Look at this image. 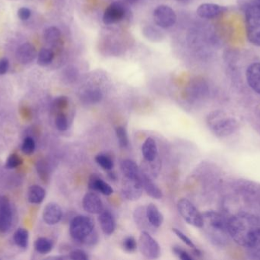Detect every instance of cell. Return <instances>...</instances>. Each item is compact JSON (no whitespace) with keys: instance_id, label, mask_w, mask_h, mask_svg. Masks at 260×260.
Masks as SVG:
<instances>
[{"instance_id":"cell-1","label":"cell","mask_w":260,"mask_h":260,"mask_svg":"<svg viewBox=\"0 0 260 260\" xmlns=\"http://www.w3.org/2000/svg\"><path fill=\"white\" fill-rule=\"evenodd\" d=\"M228 233L232 240L247 247L253 236L260 227V222L251 214L240 213L228 218Z\"/></svg>"},{"instance_id":"cell-2","label":"cell","mask_w":260,"mask_h":260,"mask_svg":"<svg viewBox=\"0 0 260 260\" xmlns=\"http://www.w3.org/2000/svg\"><path fill=\"white\" fill-rule=\"evenodd\" d=\"M203 227L209 240L218 246L225 245L228 240V218L219 212L208 211L202 214Z\"/></svg>"},{"instance_id":"cell-3","label":"cell","mask_w":260,"mask_h":260,"mask_svg":"<svg viewBox=\"0 0 260 260\" xmlns=\"http://www.w3.org/2000/svg\"><path fill=\"white\" fill-rule=\"evenodd\" d=\"M208 127L218 137H227L237 132L240 123L223 111L216 110L209 114L206 119Z\"/></svg>"},{"instance_id":"cell-4","label":"cell","mask_w":260,"mask_h":260,"mask_svg":"<svg viewBox=\"0 0 260 260\" xmlns=\"http://www.w3.org/2000/svg\"><path fill=\"white\" fill-rule=\"evenodd\" d=\"M244 12L247 39L254 45L260 47V2L254 0Z\"/></svg>"},{"instance_id":"cell-5","label":"cell","mask_w":260,"mask_h":260,"mask_svg":"<svg viewBox=\"0 0 260 260\" xmlns=\"http://www.w3.org/2000/svg\"><path fill=\"white\" fill-rule=\"evenodd\" d=\"M95 231V221L86 215H78L70 222V236L75 241L85 244L88 237Z\"/></svg>"},{"instance_id":"cell-6","label":"cell","mask_w":260,"mask_h":260,"mask_svg":"<svg viewBox=\"0 0 260 260\" xmlns=\"http://www.w3.org/2000/svg\"><path fill=\"white\" fill-rule=\"evenodd\" d=\"M178 209L183 218L190 225L198 228L203 227V216L196 206L186 199H181L178 202Z\"/></svg>"},{"instance_id":"cell-7","label":"cell","mask_w":260,"mask_h":260,"mask_svg":"<svg viewBox=\"0 0 260 260\" xmlns=\"http://www.w3.org/2000/svg\"><path fill=\"white\" fill-rule=\"evenodd\" d=\"M139 250L148 259H157L161 255L159 244L148 232L142 231L139 240Z\"/></svg>"},{"instance_id":"cell-8","label":"cell","mask_w":260,"mask_h":260,"mask_svg":"<svg viewBox=\"0 0 260 260\" xmlns=\"http://www.w3.org/2000/svg\"><path fill=\"white\" fill-rule=\"evenodd\" d=\"M13 220V211L10 200L5 195H0V234L10 230Z\"/></svg>"},{"instance_id":"cell-9","label":"cell","mask_w":260,"mask_h":260,"mask_svg":"<svg viewBox=\"0 0 260 260\" xmlns=\"http://www.w3.org/2000/svg\"><path fill=\"white\" fill-rule=\"evenodd\" d=\"M154 20L162 29L171 28L177 22V15L172 8L168 5L157 6L154 11Z\"/></svg>"},{"instance_id":"cell-10","label":"cell","mask_w":260,"mask_h":260,"mask_svg":"<svg viewBox=\"0 0 260 260\" xmlns=\"http://www.w3.org/2000/svg\"><path fill=\"white\" fill-rule=\"evenodd\" d=\"M143 187L142 176L139 178L124 177L122 183V194L129 201H136L143 195Z\"/></svg>"},{"instance_id":"cell-11","label":"cell","mask_w":260,"mask_h":260,"mask_svg":"<svg viewBox=\"0 0 260 260\" xmlns=\"http://www.w3.org/2000/svg\"><path fill=\"white\" fill-rule=\"evenodd\" d=\"M125 8L119 2H113L108 5L103 15V22L105 25H113L123 20L125 17Z\"/></svg>"},{"instance_id":"cell-12","label":"cell","mask_w":260,"mask_h":260,"mask_svg":"<svg viewBox=\"0 0 260 260\" xmlns=\"http://www.w3.org/2000/svg\"><path fill=\"white\" fill-rule=\"evenodd\" d=\"M227 11V8L213 3H204L199 5L196 13L202 19H212L222 15Z\"/></svg>"},{"instance_id":"cell-13","label":"cell","mask_w":260,"mask_h":260,"mask_svg":"<svg viewBox=\"0 0 260 260\" xmlns=\"http://www.w3.org/2000/svg\"><path fill=\"white\" fill-rule=\"evenodd\" d=\"M63 211L58 204L50 202L47 204L43 212V218L48 225H55L61 220Z\"/></svg>"},{"instance_id":"cell-14","label":"cell","mask_w":260,"mask_h":260,"mask_svg":"<svg viewBox=\"0 0 260 260\" xmlns=\"http://www.w3.org/2000/svg\"><path fill=\"white\" fill-rule=\"evenodd\" d=\"M246 78L249 87L260 95V63H253L247 67Z\"/></svg>"},{"instance_id":"cell-15","label":"cell","mask_w":260,"mask_h":260,"mask_svg":"<svg viewBox=\"0 0 260 260\" xmlns=\"http://www.w3.org/2000/svg\"><path fill=\"white\" fill-rule=\"evenodd\" d=\"M133 219H134L136 225L141 231L148 232V233H154L156 230L154 226L151 225L149 220L148 219L146 215V207L139 206L135 209L133 213Z\"/></svg>"},{"instance_id":"cell-16","label":"cell","mask_w":260,"mask_h":260,"mask_svg":"<svg viewBox=\"0 0 260 260\" xmlns=\"http://www.w3.org/2000/svg\"><path fill=\"white\" fill-rule=\"evenodd\" d=\"M83 208L88 213L100 214L104 210L101 198L94 192H88L83 198Z\"/></svg>"},{"instance_id":"cell-17","label":"cell","mask_w":260,"mask_h":260,"mask_svg":"<svg viewBox=\"0 0 260 260\" xmlns=\"http://www.w3.org/2000/svg\"><path fill=\"white\" fill-rule=\"evenodd\" d=\"M37 50L30 43H25L18 47L16 52V58L22 64H28L35 60Z\"/></svg>"},{"instance_id":"cell-18","label":"cell","mask_w":260,"mask_h":260,"mask_svg":"<svg viewBox=\"0 0 260 260\" xmlns=\"http://www.w3.org/2000/svg\"><path fill=\"white\" fill-rule=\"evenodd\" d=\"M100 226L104 234L111 235L116 229V222L113 215L108 210H103L98 217Z\"/></svg>"},{"instance_id":"cell-19","label":"cell","mask_w":260,"mask_h":260,"mask_svg":"<svg viewBox=\"0 0 260 260\" xmlns=\"http://www.w3.org/2000/svg\"><path fill=\"white\" fill-rule=\"evenodd\" d=\"M88 187L91 190L101 192L105 195H111L113 193V189L109 184L105 182L97 175H93L88 182Z\"/></svg>"},{"instance_id":"cell-20","label":"cell","mask_w":260,"mask_h":260,"mask_svg":"<svg viewBox=\"0 0 260 260\" xmlns=\"http://www.w3.org/2000/svg\"><path fill=\"white\" fill-rule=\"evenodd\" d=\"M142 154L146 161H153L157 158L158 156L157 143L152 137H148L145 140L142 146Z\"/></svg>"},{"instance_id":"cell-21","label":"cell","mask_w":260,"mask_h":260,"mask_svg":"<svg viewBox=\"0 0 260 260\" xmlns=\"http://www.w3.org/2000/svg\"><path fill=\"white\" fill-rule=\"evenodd\" d=\"M44 39L50 47L58 48L62 44L61 32L57 27H49L45 30Z\"/></svg>"},{"instance_id":"cell-22","label":"cell","mask_w":260,"mask_h":260,"mask_svg":"<svg viewBox=\"0 0 260 260\" xmlns=\"http://www.w3.org/2000/svg\"><path fill=\"white\" fill-rule=\"evenodd\" d=\"M146 210L148 219L151 225L154 226L155 228L161 227L164 222V216L157 206L154 204H149L146 206Z\"/></svg>"},{"instance_id":"cell-23","label":"cell","mask_w":260,"mask_h":260,"mask_svg":"<svg viewBox=\"0 0 260 260\" xmlns=\"http://www.w3.org/2000/svg\"><path fill=\"white\" fill-rule=\"evenodd\" d=\"M121 170L123 175L126 178H141V170H139L137 164L133 160L126 159L121 163Z\"/></svg>"},{"instance_id":"cell-24","label":"cell","mask_w":260,"mask_h":260,"mask_svg":"<svg viewBox=\"0 0 260 260\" xmlns=\"http://www.w3.org/2000/svg\"><path fill=\"white\" fill-rule=\"evenodd\" d=\"M142 182H143V189L150 197L155 199H161L162 198V192L153 182L152 178L142 174Z\"/></svg>"},{"instance_id":"cell-25","label":"cell","mask_w":260,"mask_h":260,"mask_svg":"<svg viewBox=\"0 0 260 260\" xmlns=\"http://www.w3.org/2000/svg\"><path fill=\"white\" fill-rule=\"evenodd\" d=\"M141 170L142 174L149 177V178H155L161 170V164H160L159 159L156 158L153 161H146Z\"/></svg>"},{"instance_id":"cell-26","label":"cell","mask_w":260,"mask_h":260,"mask_svg":"<svg viewBox=\"0 0 260 260\" xmlns=\"http://www.w3.org/2000/svg\"><path fill=\"white\" fill-rule=\"evenodd\" d=\"M46 196V191L40 185H35L30 187L28 193V198L31 203L40 204Z\"/></svg>"},{"instance_id":"cell-27","label":"cell","mask_w":260,"mask_h":260,"mask_svg":"<svg viewBox=\"0 0 260 260\" xmlns=\"http://www.w3.org/2000/svg\"><path fill=\"white\" fill-rule=\"evenodd\" d=\"M246 248L248 250L249 254L253 257L260 259V227L253 236L250 244Z\"/></svg>"},{"instance_id":"cell-28","label":"cell","mask_w":260,"mask_h":260,"mask_svg":"<svg viewBox=\"0 0 260 260\" xmlns=\"http://www.w3.org/2000/svg\"><path fill=\"white\" fill-rule=\"evenodd\" d=\"M143 33L146 39L151 42H160L164 38V34L160 29L151 25L145 27Z\"/></svg>"},{"instance_id":"cell-29","label":"cell","mask_w":260,"mask_h":260,"mask_svg":"<svg viewBox=\"0 0 260 260\" xmlns=\"http://www.w3.org/2000/svg\"><path fill=\"white\" fill-rule=\"evenodd\" d=\"M53 247V242L45 237H40L35 242V250L41 254H48L51 251Z\"/></svg>"},{"instance_id":"cell-30","label":"cell","mask_w":260,"mask_h":260,"mask_svg":"<svg viewBox=\"0 0 260 260\" xmlns=\"http://www.w3.org/2000/svg\"><path fill=\"white\" fill-rule=\"evenodd\" d=\"M14 240L18 247L22 249L27 248L29 244V232L25 229H18L14 234Z\"/></svg>"},{"instance_id":"cell-31","label":"cell","mask_w":260,"mask_h":260,"mask_svg":"<svg viewBox=\"0 0 260 260\" xmlns=\"http://www.w3.org/2000/svg\"><path fill=\"white\" fill-rule=\"evenodd\" d=\"M53 58H54V53L51 49L43 48L39 53L37 63L42 67H46L51 64Z\"/></svg>"},{"instance_id":"cell-32","label":"cell","mask_w":260,"mask_h":260,"mask_svg":"<svg viewBox=\"0 0 260 260\" xmlns=\"http://www.w3.org/2000/svg\"><path fill=\"white\" fill-rule=\"evenodd\" d=\"M97 164L105 170H111L114 167L113 160L106 154H99L95 157Z\"/></svg>"},{"instance_id":"cell-33","label":"cell","mask_w":260,"mask_h":260,"mask_svg":"<svg viewBox=\"0 0 260 260\" xmlns=\"http://www.w3.org/2000/svg\"><path fill=\"white\" fill-rule=\"evenodd\" d=\"M102 98V93L99 89H91L83 95V99L88 103H96Z\"/></svg>"},{"instance_id":"cell-34","label":"cell","mask_w":260,"mask_h":260,"mask_svg":"<svg viewBox=\"0 0 260 260\" xmlns=\"http://www.w3.org/2000/svg\"><path fill=\"white\" fill-rule=\"evenodd\" d=\"M172 230L174 231V234L178 236V237H179V238L184 242V244H186L188 247H190V248H192V250H193L194 254H196V255H199V254H201L199 249L196 247V245L193 244V242H192L187 236L185 235L183 232H181V230H178V229L173 228Z\"/></svg>"},{"instance_id":"cell-35","label":"cell","mask_w":260,"mask_h":260,"mask_svg":"<svg viewBox=\"0 0 260 260\" xmlns=\"http://www.w3.org/2000/svg\"><path fill=\"white\" fill-rule=\"evenodd\" d=\"M55 125L60 131H65L68 129L69 123L67 115L63 112H57L55 119Z\"/></svg>"},{"instance_id":"cell-36","label":"cell","mask_w":260,"mask_h":260,"mask_svg":"<svg viewBox=\"0 0 260 260\" xmlns=\"http://www.w3.org/2000/svg\"><path fill=\"white\" fill-rule=\"evenodd\" d=\"M116 134L119 141V146L121 147H126L129 145L127 131L123 126H118L116 128Z\"/></svg>"},{"instance_id":"cell-37","label":"cell","mask_w":260,"mask_h":260,"mask_svg":"<svg viewBox=\"0 0 260 260\" xmlns=\"http://www.w3.org/2000/svg\"><path fill=\"white\" fill-rule=\"evenodd\" d=\"M22 163L23 160L18 154H12L7 159L5 167L7 169H15L22 165Z\"/></svg>"},{"instance_id":"cell-38","label":"cell","mask_w":260,"mask_h":260,"mask_svg":"<svg viewBox=\"0 0 260 260\" xmlns=\"http://www.w3.org/2000/svg\"><path fill=\"white\" fill-rule=\"evenodd\" d=\"M69 105V99L66 96H60L53 101V109L57 112H63Z\"/></svg>"},{"instance_id":"cell-39","label":"cell","mask_w":260,"mask_h":260,"mask_svg":"<svg viewBox=\"0 0 260 260\" xmlns=\"http://www.w3.org/2000/svg\"><path fill=\"white\" fill-rule=\"evenodd\" d=\"M35 150V143L33 139L31 138V137H26L22 143V152L27 155H30V154H33Z\"/></svg>"},{"instance_id":"cell-40","label":"cell","mask_w":260,"mask_h":260,"mask_svg":"<svg viewBox=\"0 0 260 260\" xmlns=\"http://www.w3.org/2000/svg\"><path fill=\"white\" fill-rule=\"evenodd\" d=\"M123 249H124L127 252H133L136 250L137 247V243H136V239L133 237H127L123 243Z\"/></svg>"},{"instance_id":"cell-41","label":"cell","mask_w":260,"mask_h":260,"mask_svg":"<svg viewBox=\"0 0 260 260\" xmlns=\"http://www.w3.org/2000/svg\"><path fill=\"white\" fill-rule=\"evenodd\" d=\"M69 258L73 260H88V256L84 250L77 249L70 252Z\"/></svg>"},{"instance_id":"cell-42","label":"cell","mask_w":260,"mask_h":260,"mask_svg":"<svg viewBox=\"0 0 260 260\" xmlns=\"http://www.w3.org/2000/svg\"><path fill=\"white\" fill-rule=\"evenodd\" d=\"M173 252L178 258L182 260H192V257L186 251L181 249V247H173Z\"/></svg>"},{"instance_id":"cell-43","label":"cell","mask_w":260,"mask_h":260,"mask_svg":"<svg viewBox=\"0 0 260 260\" xmlns=\"http://www.w3.org/2000/svg\"><path fill=\"white\" fill-rule=\"evenodd\" d=\"M18 18L22 21H26L30 18L32 15V12L28 8H21L18 11Z\"/></svg>"},{"instance_id":"cell-44","label":"cell","mask_w":260,"mask_h":260,"mask_svg":"<svg viewBox=\"0 0 260 260\" xmlns=\"http://www.w3.org/2000/svg\"><path fill=\"white\" fill-rule=\"evenodd\" d=\"M8 68H9V61L8 59H1L0 60V75L6 74Z\"/></svg>"},{"instance_id":"cell-45","label":"cell","mask_w":260,"mask_h":260,"mask_svg":"<svg viewBox=\"0 0 260 260\" xmlns=\"http://www.w3.org/2000/svg\"><path fill=\"white\" fill-rule=\"evenodd\" d=\"M37 171H38L39 173H40V176L43 179H46V177H47V167L45 165L44 163L40 162L37 164Z\"/></svg>"},{"instance_id":"cell-46","label":"cell","mask_w":260,"mask_h":260,"mask_svg":"<svg viewBox=\"0 0 260 260\" xmlns=\"http://www.w3.org/2000/svg\"><path fill=\"white\" fill-rule=\"evenodd\" d=\"M253 1H254V0H237V4H238L240 8L244 12L246 8L250 5V3H251Z\"/></svg>"},{"instance_id":"cell-47","label":"cell","mask_w":260,"mask_h":260,"mask_svg":"<svg viewBox=\"0 0 260 260\" xmlns=\"http://www.w3.org/2000/svg\"><path fill=\"white\" fill-rule=\"evenodd\" d=\"M108 175H109L110 178L112 179V180H116V174H115V173H113V171L108 173Z\"/></svg>"},{"instance_id":"cell-48","label":"cell","mask_w":260,"mask_h":260,"mask_svg":"<svg viewBox=\"0 0 260 260\" xmlns=\"http://www.w3.org/2000/svg\"><path fill=\"white\" fill-rule=\"evenodd\" d=\"M177 2H182V3H186V2H188L190 1V0H176Z\"/></svg>"},{"instance_id":"cell-49","label":"cell","mask_w":260,"mask_h":260,"mask_svg":"<svg viewBox=\"0 0 260 260\" xmlns=\"http://www.w3.org/2000/svg\"><path fill=\"white\" fill-rule=\"evenodd\" d=\"M128 2H132V3H133V2H137L138 0H127Z\"/></svg>"},{"instance_id":"cell-50","label":"cell","mask_w":260,"mask_h":260,"mask_svg":"<svg viewBox=\"0 0 260 260\" xmlns=\"http://www.w3.org/2000/svg\"><path fill=\"white\" fill-rule=\"evenodd\" d=\"M259 2H260V0H258Z\"/></svg>"}]
</instances>
